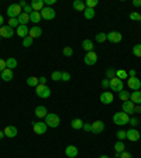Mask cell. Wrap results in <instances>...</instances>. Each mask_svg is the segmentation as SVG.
Segmentation results:
<instances>
[{
  "label": "cell",
  "instance_id": "28",
  "mask_svg": "<svg viewBox=\"0 0 141 158\" xmlns=\"http://www.w3.org/2000/svg\"><path fill=\"white\" fill-rule=\"evenodd\" d=\"M82 48L85 49V51H88V52H92L93 51V43L90 41V40H83L82 41Z\"/></svg>",
  "mask_w": 141,
  "mask_h": 158
},
{
  "label": "cell",
  "instance_id": "9",
  "mask_svg": "<svg viewBox=\"0 0 141 158\" xmlns=\"http://www.w3.org/2000/svg\"><path fill=\"white\" fill-rule=\"evenodd\" d=\"M127 86L131 89V90H140V88H141V81L137 78V76H134V78H128Z\"/></svg>",
  "mask_w": 141,
  "mask_h": 158
},
{
  "label": "cell",
  "instance_id": "41",
  "mask_svg": "<svg viewBox=\"0 0 141 158\" xmlns=\"http://www.w3.org/2000/svg\"><path fill=\"white\" fill-rule=\"evenodd\" d=\"M61 76H62V72H59V71H54L52 75H51V79L52 81H61Z\"/></svg>",
  "mask_w": 141,
  "mask_h": 158
},
{
  "label": "cell",
  "instance_id": "45",
  "mask_svg": "<svg viewBox=\"0 0 141 158\" xmlns=\"http://www.w3.org/2000/svg\"><path fill=\"white\" fill-rule=\"evenodd\" d=\"M128 124L131 126L133 128H135V126H138V118L137 117H130V122H128Z\"/></svg>",
  "mask_w": 141,
  "mask_h": 158
},
{
  "label": "cell",
  "instance_id": "46",
  "mask_svg": "<svg viewBox=\"0 0 141 158\" xmlns=\"http://www.w3.org/2000/svg\"><path fill=\"white\" fill-rule=\"evenodd\" d=\"M100 85H102V88L103 89H107V88H110V79H103L102 81V83H100Z\"/></svg>",
  "mask_w": 141,
  "mask_h": 158
},
{
  "label": "cell",
  "instance_id": "53",
  "mask_svg": "<svg viewBox=\"0 0 141 158\" xmlns=\"http://www.w3.org/2000/svg\"><path fill=\"white\" fill-rule=\"evenodd\" d=\"M44 3L49 7V6H52V4H55V0H44Z\"/></svg>",
  "mask_w": 141,
  "mask_h": 158
},
{
  "label": "cell",
  "instance_id": "17",
  "mask_svg": "<svg viewBox=\"0 0 141 158\" xmlns=\"http://www.w3.org/2000/svg\"><path fill=\"white\" fill-rule=\"evenodd\" d=\"M30 6H31L33 11H41L45 7V3H44V0H33Z\"/></svg>",
  "mask_w": 141,
  "mask_h": 158
},
{
  "label": "cell",
  "instance_id": "37",
  "mask_svg": "<svg viewBox=\"0 0 141 158\" xmlns=\"http://www.w3.org/2000/svg\"><path fill=\"white\" fill-rule=\"evenodd\" d=\"M116 135H117L118 141H123L124 138H127V131H124V130H118V131L116 133Z\"/></svg>",
  "mask_w": 141,
  "mask_h": 158
},
{
  "label": "cell",
  "instance_id": "35",
  "mask_svg": "<svg viewBox=\"0 0 141 158\" xmlns=\"http://www.w3.org/2000/svg\"><path fill=\"white\" fill-rule=\"evenodd\" d=\"M95 40H96V43H105V41H107V34L106 33H99V34H96Z\"/></svg>",
  "mask_w": 141,
  "mask_h": 158
},
{
  "label": "cell",
  "instance_id": "33",
  "mask_svg": "<svg viewBox=\"0 0 141 158\" xmlns=\"http://www.w3.org/2000/svg\"><path fill=\"white\" fill-rule=\"evenodd\" d=\"M116 76H117L118 79H128V73L127 71H124V69H116Z\"/></svg>",
  "mask_w": 141,
  "mask_h": 158
},
{
  "label": "cell",
  "instance_id": "58",
  "mask_svg": "<svg viewBox=\"0 0 141 158\" xmlns=\"http://www.w3.org/2000/svg\"><path fill=\"white\" fill-rule=\"evenodd\" d=\"M4 19H3V16H2V14H0V27H3L4 26Z\"/></svg>",
  "mask_w": 141,
  "mask_h": 158
},
{
  "label": "cell",
  "instance_id": "44",
  "mask_svg": "<svg viewBox=\"0 0 141 158\" xmlns=\"http://www.w3.org/2000/svg\"><path fill=\"white\" fill-rule=\"evenodd\" d=\"M64 55L65 56H72L73 55V49L71 47H65L64 48Z\"/></svg>",
  "mask_w": 141,
  "mask_h": 158
},
{
  "label": "cell",
  "instance_id": "15",
  "mask_svg": "<svg viewBox=\"0 0 141 158\" xmlns=\"http://www.w3.org/2000/svg\"><path fill=\"white\" fill-rule=\"evenodd\" d=\"M113 99H114V96H113L112 92H103L102 95H100V102H102L103 105H110V103L113 102Z\"/></svg>",
  "mask_w": 141,
  "mask_h": 158
},
{
  "label": "cell",
  "instance_id": "29",
  "mask_svg": "<svg viewBox=\"0 0 141 158\" xmlns=\"http://www.w3.org/2000/svg\"><path fill=\"white\" fill-rule=\"evenodd\" d=\"M27 85L31 86V88H37L39 85V79L35 76H30V78H27Z\"/></svg>",
  "mask_w": 141,
  "mask_h": 158
},
{
  "label": "cell",
  "instance_id": "19",
  "mask_svg": "<svg viewBox=\"0 0 141 158\" xmlns=\"http://www.w3.org/2000/svg\"><path fill=\"white\" fill-rule=\"evenodd\" d=\"M0 76H2V79H3L4 82H10L11 79H13V69H9V68H6L3 71V72H0Z\"/></svg>",
  "mask_w": 141,
  "mask_h": 158
},
{
  "label": "cell",
  "instance_id": "5",
  "mask_svg": "<svg viewBox=\"0 0 141 158\" xmlns=\"http://www.w3.org/2000/svg\"><path fill=\"white\" fill-rule=\"evenodd\" d=\"M123 86H124V83H123L122 79H118L117 76H114L113 79H110V89L112 90H114V92H122L123 90Z\"/></svg>",
  "mask_w": 141,
  "mask_h": 158
},
{
  "label": "cell",
  "instance_id": "51",
  "mask_svg": "<svg viewBox=\"0 0 141 158\" xmlns=\"http://www.w3.org/2000/svg\"><path fill=\"white\" fill-rule=\"evenodd\" d=\"M23 11L26 14H31V13H33V9H31V6H30V4H27V6L23 9Z\"/></svg>",
  "mask_w": 141,
  "mask_h": 158
},
{
  "label": "cell",
  "instance_id": "60",
  "mask_svg": "<svg viewBox=\"0 0 141 158\" xmlns=\"http://www.w3.org/2000/svg\"><path fill=\"white\" fill-rule=\"evenodd\" d=\"M99 158H109V157H107V155H100Z\"/></svg>",
  "mask_w": 141,
  "mask_h": 158
},
{
  "label": "cell",
  "instance_id": "13",
  "mask_svg": "<svg viewBox=\"0 0 141 158\" xmlns=\"http://www.w3.org/2000/svg\"><path fill=\"white\" fill-rule=\"evenodd\" d=\"M141 137L140 131L138 130H135V128H130V130H127V140H130V141H138Z\"/></svg>",
  "mask_w": 141,
  "mask_h": 158
},
{
  "label": "cell",
  "instance_id": "30",
  "mask_svg": "<svg viewBox=\"0 0 141 158\" xmlns=\"http://www.w3.org/2000/svg\"><path fill=\"white\" fill-rule=\"evenodd\" d=\"M95 14H96L95 9H88V7H86L85 11H83V16H85L86 20H92L93 17H95Z\"/></svg>",
  "mask_w": 141,
  "mask_h": 158
},
{
  "label": "cell",
  "instance_id": "32",
  "mask_svg": "<svg viewBox=\"0 0 141 158\" xmlns=\"http://www.w3.org/2000/svg\"><path fill=\"white\" fill-rule=\"evenodd\" d=\"M6 65H7V68H9V69L16 68V66H17V59L13 58V56H10V58L6 59Z\"/></svg>",
  "mask_w": 141,
  "mask_h": 158
},
{
  "label": "cell",
  "instance_id": "31",
  "mask_svg": "<svg viewBox=\"0 0 141 158\" xmlns=\"http://www.w3.org/2000/svg\"><path fill=\"white\" fill-rule=\"evenodd\" d=\"M41 19H43V17H41L39 11H33V13L30 14V21H31V23H39Z\"/></svg>",
  "mask_w": 141,
  "mask_h": 158
},
{
  "label": "cell",
  "instance_id": "40",
  "mask_svg": "<svg viewBox=\"0 0 141 158\" xmlns=\"http://www.w3.org/2000/svg\"><path fill=\"white\" fill-rule=\"evenodd\" d=\"M97 3H99L97 0H88L85 3V6L88 7V9H95V7L97 6Z\"/></svg>",
  "mask_w": 141,
  "mask_h": 158
},
{
  "label": "cell",
  "instance_id": "55",
  "mask_svg": "<svg viewBox=\"0 0 141 158\" xmlns=\"http://www.w3.org/2000/svg\"><path fill=\"white\" fill-rule=\"evenodd\" d=\"M133 6H134V7H140L141 6V0H133Z\"/></svg>",
  "mask_w": 141,
  "mask_h": 158
},
{
  "label": "cell",
  "instance_id": "6",
  "mask_svg": "<svg viewBox=\"0 0 141 158\" xmlns=\"http://www.w3.org/2000/svg\"><path fill=\"white\" fill-rule=\"evenodd\" d=\"M39 14H41V17H43V19H45V20L55 19V10H54L52 7H48V6L44 7V9L39 11Z\"/></svg>",
  "mask_w": 141,
  "mask_h": 158
},
{
  "label": "cell",
  "instance_id": "42",
  "mask_svg": "<svg viewBox=\"0 0 141 158\" xmlns=\"http://www.w3.org/2000/svg\"><path fill=\"white\" fill-rule=\"evenodd\" d=\"M33 41H34V40L31 38V37H26V38H23V45L26 47V48H27V47H31V45H33Z\"/></svg>",
  "mask_w": 141,
  "mask_h": 158
},
{
  "label": "cell",
  "instance_id": "50",
  "mask_svg": "<svg viewBox=\"0 0 141 158\" xmlns=\"http://www.w3.org/2000/svg\"><path fill=\"white\" fill-rule=\"evenodd\" d=\"M90 128H92V123H83L82 130H85V131H90Z\"/></svg>",
  "mask_w": 141,
  "mask_h": 158
},
{
  "label": "cell",
  "instance_id": "11",
  "mask_svg": "<svg viewBox=\"0 0 141 158\" xmlns=\"http://www.w3.org/2000/svg\"><path fill=\"white\" fill-rule=\"evenodd\" d=\"M122 40H123V35L118 31H110V33H107V41H110V43L117 44Z\"/></svg>",
  "mask_w": 141,
  "mask_h": 158
},
{
  "label": "cell",
  "instance_id": "27",
  "mask_svg": "<svg viewBox=\"0 0 141 158\" xmlns=\"http://www.w3.org/2000/svg\"><path fill=\"white\" fill-rule=\"evenodd\" d=\"M72 6L76 11H85V9H86L85 3H83L82 0H75V2L72 3Z\"/></svg>",
  "mask_w": 141,
  "mask_h": 158
},
{
  "label": "cell",
  "instance_id": "34",
  "mask_svg": "<svg viewBox=\"0 0 141 158\" xmlns=\"http://www.w3.org/2000/svg\"><path fill=\"white\" fill-rule=\"evenodd\" d=\"M130 95L131 93L127 92V90H122V92H118V99L123 102H127V100H130Z\"/></svg>",
  "mask_w": 141,
  "mask_h": 158
},
{
  "label": "cell",
  "instance_id": "12",
  "mask_svg": "<svg viewBox=\"0 0 141 158\" xmlns=\"http://www.w3.org/2000/svg\"><path fill=\"white\" fill-rule=\"evenodd\" d=\"M83 61H85L86 65H95V64L97 62V54H96L95 51H92V52H88L85 55V58H83Z\"/></svg>",
  "mask_w": 141,
  "mask_h": 158
},
{
  "label": "cell",
  "instance_id": "38",
  "mask_svg": "<svg viewBox=\"0 0 141 158\" xmlns=\"http://www.w3.org/2000/svg\"><path fill=\"white\" fill-rule=\"evenodd\" d=\"M130 20H133V21H141V14L138 11H133V13H130Z\"/></svg>",
  "mask_w": 141,
  "mask_h": 158
},
{
  "label": "cell",
  "instance_id": "24",
  "mask_svg": "<svg viewBox=\"0 0 141 158\" xmlns=\"http://www.w3.org/2000/svg\"><path fill=\"white\" fill-rule=\"evenodd\" d=\"M124 148H126V145H124V143H123V141H117V143H116V144H114V152H116V157L118 158V155L122 154L123 151H126Z\"/></svg>",
  "mask_w": 141,
  "mask_h": 158
},
{
  "label": "cell",
  "instance_id": "2",
  "mask_svg": "<svg viewBox=\"0 0 141 158\" xmlns=\"http://www.w3.org/2000/svg\"><path fill=\"white\" fill-rule=\"evenodd\" d=\"M45 124L51 128H56L61 124V118H59V116L55 114V113H48V114L45 116Z\"/></svg>",
  "mask_w": 141,
  "mask_h": 158
},
{
  "label": "cell",
  "instance_id": "18",
  "mask_svg": "<svg viewBox=\"0 0 141 158\" xmlns=\"http://www.w3.org/2000/svg\"><path fill=\"white\" fill-rule=\"evenodd\" d=\"M3 131H4V135H6V137H9V138H14L17 135V133H19V131H17V128L14 127V126H7Z\"/></svg>",
  "mask_w": 141,
  "mask_h": 158
},
{
  "label": "cell",
  "instance_id": "4",
  "mask_svg": "<svg viewBox=\"0 0 141 158\" xmlns=\"http://www.w3.org/2000/svg\"><path fill=\"white\" fill-rule=\"evenodd\" d=\"M35 93H37V96H38V98L47 99V98H49V96H51V89H49L48 85H41V83H39V85L35 88Z\"/></svg>",
  "mask_w": 141,
  "mask_h": 158
},
{
  "label": "cell",
  "instance_id": "21",
  "mask_svg": "<svg viewBox=\"0 0 141 158\" xmlns=\"http://www.w3.org/2000/svg\"><path fill=\"white\" fill-rule=\"evenodd\" d=\"M65 155L69 158H75L76 155H78V148H76L75 145H68V147L65 148Z\"/></svg>",
  "mask_w": 141,
  "mask_h": 158
},
{
  "label": "cell",
  "instance_id": "57",
  "mask_svg": "<svg viewBox=\"0 0 141 158\" xmlns=\"http://www.w3.org/2000/svg\"><path fill=\"white\" fill-rule=\"evenodd\" d=\"M20 7H21V9H24V7H26L27 6V3H26V2H24V0H21V2H20Z\"/></svg>",
  "mask_w": 141,
  "mask_h": 158
},
{
  "label": "cell",
  "instance_id": "36",
  "mask_svg": "<svg viewBox=\"0 0 141 158\" xmlns=\"http://www.w3.org/2000/svg\"><path fill=\"white\" fill-rule=\"evenodd\" d=\"M116 76V69L114 68H109L106 71V79H113Z\"/></svg>",
  "mask_w": 141,
  "mask_h": 158
},
{
  "label": "cell",
  "instance_id": "39",
  "mask_svg": "<svg viewBox=\"0 0 141 158\" xmlns=\"http://www.w3.org/2000/svg\"><path fill=\"white\" fill-rule=\"evenodd\" d=\"M133 54H134L135 56H138V58H140V56H141V44H137V45L133 47Z\"/></svg>",
  "mask_w": 141,
  "mask_h": 158
},
{
  "label": "cell",
  "instance_id": "56",
  "mask_svg": "<svg viewBox=\"0 0 141 158\" xmlns=\"http://www.w3.org/2000/svg\"><path fill=\"white\" fill-rule=\"evenodd\" d=\"M134 113H141V105H135V109H134Z\"/></svg>",
  "mask_w": 141,
  "mask_h": 158
},
{
  "label": "cell",
  "instance_id": "3",
  "mask_svg": "<svg viewBox=\"0 0 141 158\" xmlns=\"http://www.w3.org/2000/svg\"><path fill=\"white\" fill-rule=\"evenodd\" d=\"M21 13H23V9L20 7L19 3L10 4V6L7 7V16H9L10 19H17Z\"/></svg>",
  "mask_w": 141,
  "mask_h": 158
},
{
  "label": "cell",
  "instance_id": "26",
  "mask_svg": "<svg viewBox=\"0 0 141 158\" xmlns=\"http://www.w3.org/2000/svg\"><path fill=\"white\" fill-rule=\"evenodd\" d=\"M71 127H72L73 130H82V127H83L82 118H73L72 122H71Z\"/></svg>",
  "mask_w": 141,
  "mask_h": 158
},
{
  "label": "cell",
  "instance_id": "52",
  "mask_svg": "<svg viewBox=\"0 0 141 158\" xmlns=\"http://www.w3.org/2000/svg\"><path fill=\"white\" fill-rule=\"evenodd\" d=\"M128 76H130V78H134V76H135V73H137V72H135V69H130V71H128Z\"/></svg>",
  "mask_w": 141,
  "mask_h": 158
},
{
  "label": "cell",
  "instance_id": "54",
  "mask_svg": "<svg viewBox=\"0 0 141 158\" xmlns=\"http://www.w3.org/2000/svg\"><path fill=\"white\" fill-rule=\"evenodd\" d=\"M39 79V83H41V85H47V78L45 76H41V78H38Z\"/></svg>",
  "mask_w": 141,
  "mask_h": 158
},
{
  "label": "cell",
  "instance_id": "61",
  "mask_svg": "<svg viewBox=\"0 0 141 158\" xmlns=\"http://www.w3.org/2000/svg\"><path fill=\"white\" fill-rule=\"evenodd\" d=\"M0 40H2V37H0Z\"/></svg>",
  "mask_w": 141,
  "mask_h": 158
},
{
  "label": "cell",
  "instance_id": "25",
  "mask_svg": "<svg viewBox=\"0 0 141 158\" xmlns=\"http://www.w3.org/2000/svg\"><path fill=\"white\" fill-rule=\"evenodd\" d=\"M17 20H19V24H20V26H27V23L30 21V14H26L23 11V13L17 17Z\"/></svg>",
  "mask_w": 141,
  "mask_h": 158
},
{
  "label": "cell",
  "instance_id": "10",
  "mask_svg": "<svg viewBox=\"0 0 141 158\" xmlns=\"http://www.w3.org/2000/svg\"><path fill=\"white\" fill-rule=\"evenodd\" d=\"M13 35H14V28H11L10 26L0 27V37H3V38H11Z\"/></svg>",
  "mask_w": 141,
  "mask_h": 158
},
{
  "label": "cell",
  "instance_id": "16",
  "mask_svg": "<svg viewBox=\"0 0 141 158\" xmlns=\"http://www.w3.org/2000/svg\"><path fill=\"white\" fill-rule=\"evenodd\" d=\"M43 35V30H41V27L38 26H34L30 28V33H28V37H31V38H38V37Z\"/></svg>",
  "mask_w": 141,
  "mask_h": 158
},
{
  "label": "cell",
  "instance_id": "43",
  "mask_svg": "<svg viewBox=\"0 0 141 158\" xmlns=\"http://www.w3.org/2000/svg\"><path fill=\"white\" fill-rule=\"evenodd\" d=\"M7 26H10L11 28H17V27L20 26V24H19V20H17V19H10Z\"/></svg>",
  "mask_w": 141,
  "mask_h": 158
},
{
  "label": "cell",
  "instance_id": "23",
  "mask_svg": "<svg viewBox=\"0 0 141 158\" xmlns=\"http://www.w3.org/2000/svg\"><path fill=\"white\" fill-rule=\"evenodd\" d=\"M47 114H48V110L45 106H37L35 107V116L38 118H45Z\"/></svg>",
  "mask_w": 141,
  "mask_h": 158
},
{
  "label": "cell",
  "instance_id": "7",
  "mask_svg": "<svg viewBox=\"0 0 141 158\" xmlns=\"http://www.w3.org/2000/svg\"><path fill=\"white\" fill-rule=\"evenodd\" d=\"M47 128H48V126H47L45 123H43V122H38V123L34 122L33 123V130H34V133H35V134H38V135L45 134Z\"/></svg>",
  "mask_w": 141,
  "mask_h": 158
},
{
  "label": "cell",
  "instance_id": "59",
  "mask_svg": "<svg viewBox=\"0 0 141 158\" xmlns=\"http://www.w3.org/2000/svg\"><path fill=\"white\" fill-rule=\"evenodd\" d=\"M3 137H6V135H4V131H2V130H0V140H2Z\"/></svg>",
  "mask_w": 141,
  "mask_h": 158
},
{
  "label": "cell",
  "instance_id": "62",
  "mask_svg": "<svg viewBox=\"0 0 141 158\" xmlns=\"http://www.w3.org/2000/svg\"><path fill=\"white\" fill-rule=\"evenodd\" d=\"M114 158H117V157H114Z\"/></svg>",
  "mask_w": 141,
  "mask_h": 158
},
{
  "label": "cell",
  "instance_id": "47",
  "mask_svg": "<svg viewBox=\"0 0 141 158\" xmlns=\"http://www.w3.org/2000/svg\"><path fill=\"white\" fill-rule=\"evenodd\" d=\"M69 79H71V73H69V72H62L61 81H64V82H68Z\"/></svg>",
  "mask_w": 141,
  "mask_h": 158
},
{
  "label": "cell",
  "instance_id": "48",
  "mask_svg": "<svg viewBox=\"0 0 141 158\" xmlns=\"http://www.w3.org/2000/svg\"><path fill=\"white\" fill-rule=\"evenodd\" d=\"M6 68H7V65H6V59L0 58V72H3V71H4Z\"/></svg>",
  "mask_w": 141,
  "mask_h": 158
},
{
  "label": "cell",
  "instance_id": "8",
  "mask_svg": "<svg viewBox=\"0 0 141 158\" xmlns=\"http://www.w3.org/2000/svg\"><path fill=\"white\" fill-rule=\"evenodd\" d=\"M103 130H105V123H103L102 120H96V122L92 123L90 131H92L93 134H100V133H103Z\"/></svg>",
  "mask_w": 141,
  "mask_h": 158
},
{
  "label": "cell",
  "instance_id": "49",
  "mask_svg": "<svg viewBox=\"0 0 141 158\" xmlns=\"http://www.w3.org/2000/svg\"><path fill=\"white\" fill-rule=\"evenodd\" d=\"M118 158H133V154H130V152H127V151H123L122 154L118 155Z\"/></svg>",
  "mask_w": 141,
  "mask_h": 158
},
{
  "label": "cell",
  "instance_id": "1",
  "mask_svg": "<svg viewBox=\"0 0 141 158\" xmlns=\"http://www.w3.org/2000/svg\"><path fill=\"white\" fill-rule=\"evenodd\" d=\"M113 122H114V124H117V126L128 124V122H130V116L124 112H117V113H114V116H113Z\"/></svg>",
  "mask_w": 141,
  "mask_h": 158
},
{
  "label": "cell",
  "instance_id": "22",
  "mask_svg": "<svg viewBox=\"0 0 141 158\" xmlns=\"http://www.w3.org/2000/svg\"><path fill=\"white\" fill-rule=\"evenodd\" d=\"M130 100L134 105H141V90H133V93L130 95Z\"/></svg>",
  "mask_w": 141,
  "mask_h": 158
},
{
  "label": "cell",
  "instance_id": "20",
  "mask_svg": "<svg viewBox=\"0 0 141 158\" xmlns=\"http://www.w3.org/2000/svg\"><path fill=\"white\" fill-rule=\"evenodd\" d=\"M16 33L19 37H21V38H26V37H28V33H30V28L27 26H19L16 28Z\"/></svg>",
  "mask_w": 141,
  "mask_h": 158
},
{
  "label": "cell",
  "instance_id": "14",
  "mask_svg": "<svg viewBox=\"0 0 141 158\" xmlns=\"http://www.w3.org/2000/svg\"><path fill=\"white\" fill-rule=\"evenodd\" d=\"M134 109H135V105L131 102V100H127V102H123V110L122 112L127 113L128 116L134 113Z\"/></svg>",
  "mask_w": 141,
  "mask_h": 158
}]
</instances>
